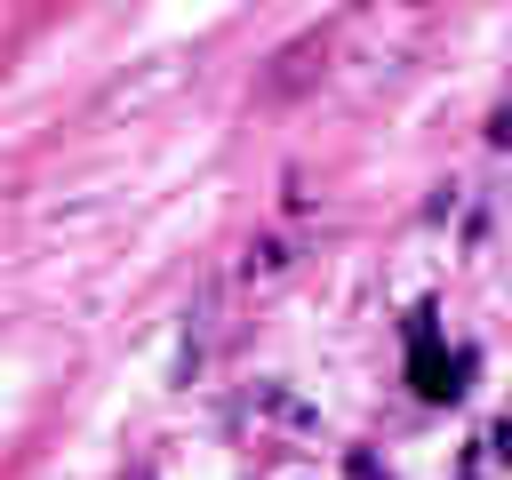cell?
<instances>
[{"label": "cell", "mask_w": 512, "mask_h": 480, "mask_svg": "<svg viewBox=\"0 0 512 480\" xmlns=\"http://www.w3.org/2000/svg\"><path fill=\"white\" fill-rule=\"evenodd\" d=\"M272 272H288V248H280V240L248 248V280H272Z\"/></svg>", "instance_id": "obj_1"}, {"label": "cell", "mask_w": 512, "mask_h": 480, "mask_svg": "<svg viewBox=\"0 0 512 480\" xmlns=\"http://www.w3.org/2000/svg\"><path fill=\"white\" fill-rule=\"evenodd\" d=\"M488 144H512V104H504V112L488 120Z\"/></svg>", "instance_id": "obj_2"}]
</instances>
